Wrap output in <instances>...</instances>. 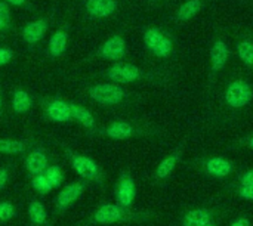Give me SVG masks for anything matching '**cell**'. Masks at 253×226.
I'll list each match as a JSON object with an SVG mask.
<instances>
[{"mask_svg":"<svg viewBox=\"0 0 253 226\" xmlns=\"http://www.w3.org/2000/svg\"><path fill=\"white\" fill-rule=\"evenodd\" d=\"M153 218L151 212L136 210L132 207H123L117 203L99 204L86 219L87 226H111L123 224H142Z\"/></svg>","mask_w":253,"mask_h":226,"instance_id":"6da1fadb","label":"cell"},{"mask_svg":"<svg viewBox=\"0 0 253 226\" xmlns=\"http://www.w3.org/2000/svg\"><path fill=\"white\" fill-rule=\"evenodd\" d=\"M84 96L101 108H117L129 102L130 93L125 86L113 81H95L83 89Z\"/></svg>","mask_w":253,"mask_h":226,"instance_id":"7a4b0ae2","label":"cell"},{"mask_svg":"<svg viewBox=\"0 0 253 226\" xmlns=\"http://www.w3.org/2000/svg\"><path fill=\"white\" fill-rule=\"evenodd\" d=\"M64 152V157L67 158L68 164L71 166V169L79 175L80 179H83L87 184L96 185L99 188L104 187L105 182V173L102 170V167L89 155L80 154L77 152L74 148H71L67 144H59Z\"/></svg>","mask_w":253,"mask_h":226,"instance_id":"3957f363","label":"cell"},{"mask_svg":"<svg viewBox=\"0 0 253 226\" xmlns=\"http://www.w3.org/2000/svg\"><path fill=\"white\" fill-rule=\"evenodd\" d=\"M98 75L102 77L105 81H113V83H117L122 86L132 84V83L147 78V74L139 67L129 64V62H123V61L113 62L110 67L99 71Z\"/></svg>","mask_w":253,"mask_h":226,"instance_id":"277c9868","label":"cell"},{"mask_svg":"<svg viewBox=\"0 0 253 226\" xmlns=\"http://www.w3.org/2000/svg\"><path fill=\"white\" fill-rule=\"evenodd\" d=\"M89 184L84 182L83 179L74 181L71 184L62 185L59 188V192L56 194L55 200H53V209L56 215H64L65 212H68L80 198L82 195L86 192Z\"/></svg>","mask_w":253,"mask_h":226,"instance_id":"5b68a950","label":"cell"},{"mask_svg":"<svg viewBox=\"0 0 253 226\" xmlns=\"http://www.w3.org/2000/svg\"><path fill=\"white\" fill-rule=\"evenodd\" d=\"M40 107L44 120L58 124L73 123L70 104L67 99H62L59 96H42Z\"/></svg>","mask_w":253,"mask_h":226,"instance_id":"8992f818","label":"cell"},{"mask_svg":"<svg viewBox=\"0 0 253 226\" xmlns=\"http://www.w3.org/2000/svg\"><path fill=\"white\" fill-rule=\"evenodd\" d=\"M141 135V129L127 120H114L105 126H101L96 138H107L111 141H127Z\"/></svg>","mask_w":253,"mask_h":226,"instance_id":"52a82bcc","label":"cell"},{"mask_svg":"<svg viewBox=\"0 0 253 226\" xmlns=\"http://www.w3.org/2000/svg\"><path fill=\"white\" fill-rule=\"evenodd\" d=\"M126 53H127V44L125 37L122 34H113L98 46L93 56L102 61L119 62L126 56Z\"/></svg>","mask_w":253,"mask_h":226,"instance_id":"ba28073f","label":"cell"},{"mask_svg":"<svg viewBox=\"0 0 253 226\" xmlns=\"http://www.w3.org/2000/svg\"><path fill=\"white\" fill-rule=\"evenodd\" d=\"M144 44L153 55L159 58H168L173 50L172 40L163 31L154 27L144 31Z\"/></svg>","mask_w":253,"mask_h":226,"instance_id":"9c48e42d","label":"cell"},{"mask_svg":"<svg viewBox=\"0 0 253 226\" xmlns=\"http://www.w3.org/2000/svg\"><path fill=\"white\" fill-rule=\"evenodd\" d=\"M136 198V184L130 172L123 170L114 185V200L123 207H132Z\"/></svg>","mask_w":253,"mask_h":226,"instance_id":"30bf717a","label":"cell"},{"mask_svg":"<svg viewBox=\"0 0 253 226\" xmlns=\"http://www.w3.org/2000/svg\"><path fill=\"white\" fill-rule=\"evenodd\" d=\"M82 10L90 21H102L116 15L119 10L117 0H83Z\"/></svg>","mask_w":253,"mask_h":226,"instance_id":"8fae6325","label":"cell"},{"mask_svg":"<svg viewBox=\"0 0 253 226\" xmlns=\"http://www.w3.org/2000/svg\"><path fill=\"white\" fill-rule=\"evenodd\" d=\"M24 169L25 172L33 175H42L50 166V157L47 150L43 145H34L25 155H24Z\"/></svg>","mask_w":253,"mask_h":226,"instance_id":"7c38bea8","label":"cell"},{"mask_svg":"<svg viewBox=\"0 0 253 226\" xmlns=\"http://www.w3.org/2000/svg\"><path fill=\"white\" fill-rule=\"evenodd\" d=\"M253 98L251 84L245 80H234L225 90V101L231 108H243Z\"/></svg>","mask_w":253,"mask_h":226,"instance_id":"4fadbf2b","label":"cell"},{"mask_svg":"<svg viewBox=\"0 0 253 226\" xmlns=\"http://www.w3.org/2000/svg\"><path fill=\"white\" fill-rule=\"evenodd\" d=\"M47 30H49V21L47 18L42 16L25 22L19 30V37L27 46H36L46 37Z\"/></svg>","mask_w":253,"mask_h":226,"instance_id":"5bb4252c","label":"cell"},{"mask_svg":"<svg viewBox=\"0 0 253 226\" xmlns=\"http://www.w3.org/2000/svg\"><path fill=\"white\" fill-rule=\"evenodd\" d=\"M68 104H70V111H71L73 121L77 123V124H80L87 132L89 136H93L95 138L101 126L98 124L93 113L87 107H84V105H82L79 102L68 101Z\"/></svg>","mask_w":253,"mask_h":226,"instance_id":"9a60e30c","label":"cell"},{"mask_svg":"<svg viewBox=\"0 0 253 226\" xmlns=\"http://www.w3.org/2000/svg\"><path fill=\"white\" fill-rule=\"evenodd\" d=\"M34 145V139L30 138H0V155H25Z\"/></svg>","mask_w":253,"mask_h":226,"instance_id":"2e32d148","label":"cell"},{"mask_svg":"<svg viewBox=\"0 0 253 226\" xmlns=\"http://www.w3.org/2000/svg\"><path fill=\"white\" fill-rule=\"evenodd\" d=\"M68 41H70V33L67 27H58L49 37L47 40V56L50 59H58L65 55L68 49Z\"/></svg>","mask_w":253,"mask_h":226,"instance_id":"e0dca14e","label":"cell"},{"mask_svg":"<svg viewBox=\"0 0 253 226\" xmlns=\"http://www.w3.org/2000/svg\"><path fill=\"white\" fill-rule=\"evenodd\" d=\"M27 215H28V221H30L31 226H49L47 210H46L44 204L39 198L33 197L28 201Z\"/></svg>","mask_w":253,"mask_h":226,"instance_id":"ac0fdd59","label":"cell"},{"mask_svg":"<svg viewBox=\"0 0 253 226\" xmlns=\"http://www.w3.org/2000/svg\"><path fill=\"white\" fill-rule=\"evenodd\" d=\"M205 170L212 178L224 179L233 172V164H231L230 160H227L224 157H212V158L206 160Z\"/></svg>","mask_w":253,"mask_h":226,"instance_id":"d6986e66","label":"cell"},{"mask_svg":"<svg viewBox=\"0 0 253 226\" xmlns=\"http://www.w3.org/2000/svg\"><path fill=\"white\" fill-rule=\"evenodd\" d=\"M12 111L16 115H24L31 111L34 105V99L31 93L25 89H15L12 93Z\"/></svg>","mask_w":253,"mask_h":226,"instance_id":"ffe728a7","label":"cell"},{"mask_svg":"<svg viewBox=\"0 0 253 226\" xmlns=\"http://www.w3.org/2000/svg\"><path fill=\"white\" fill-rule=\"evenodd\" d=\"M179 157H181V152L179 151H175V152L166 155L159 163V166L156 167V170H154V179L156 181H165V179H168L175 172L176 164L179 161Z\"/></svg>","mask_w":253,"mask_h":226,"instance_id":"44dd1931","label":"cell"},{"mask_svg":"<svg viewBox=\"0 0 253 226\" xmlns=\"http://www.w3.org/2000/svg\"><path fill=\"white\" fill-rule=\"evenodd\" d=\"M230 58V49L227 46L225 41L218 40L215 41V44L211 49V62H212V70L213 71H219L224 68V65L227 64Z\"/></svg>","mask_w":253,"mask_h":226,"instance_id":"7402d4cb","label":"cell"},{"mask_svg":"<svg viewBox=\"0 0 253 226\" xmlns=\"http://www.w3.org/2000/svg\"><path fill=\"white\" fill-rule=\"evenodd\" d=\"M212 222V213L206 209H194L190 210L184 219L182 226H205Z\"/></svg>","mask_w":253,"mask_h":226,"instance_id":"603a6c76","label":"cell"},{"mask_svg":"<svg viewBox=\"0 0 253 226\" xmlns=\"http://www.w3.org/2000/svg\"><path fill=\"white\" fill-rule=\"evenodd\" d=\"M202 9V1L200 0H187L185 3H182L178 9V19L181 21H188L193 16H196Z\"/></svg>","mask_w":253,"mask_h":226,"instance_id":"cb8c5ba5","label":"cell"},{"mask_svg":"<svg viewBox=\"0 0 253 226\" xmlns=\"http://www.w3.org/2000/svg\"><path fill=\"white\" fill-rule=\"evenodd\" d=\"M43 175L46 176V179L49 181V184L52 185L53 189H59V188L62 187V184H64V179H65L64 170H62L61 166H58V164H50V166L44 170Z\"/></svg>","mask_w":253,"mask_h":226,"instance_id":"d4e9b609","label":"cell"},{"mask_svg":"<svg viewBox=\"0 0 253 226\" xmlns=\"http://www.w3.org/2000/svg\"><path fill=\"white\" fill-rule=\"evenodd\" d=\"M30 184H31V188L33 191L37 194V195H47L53 191L52 185L49 184V181L46 179V176L42 173V175H33L30 176Z\"/></svg>","mask_w":253,"mask_h":226,"instance_id":"484cf974","label":"cell"},{"mask_svg":"<svg viewBox=\"0 0 253 226\" xmlns=\"http://www.w3.org/2000/svg\"><path fill=\"white\" fill-rule=\"evenodd\" d=\"M18 215V209L12 201H0V225L10 222Z\"/></svg>","mask_w":253,"mask_h":226,"instance_id":"4316f807","label":"cell"},{"mask_svg":"<svg viewBox=\"0 0 253 226\" xmlns=\"http://www.w3.org/2000/svg\"><path fill=\"white\" fill-rule=\"evenodd\" d=\"M10 27H12L10 6L4 0H0V33H7Z\"/></svg>","mask_w":253,"mask_h":226,"instance_id":"83f0119b","label":"cell"},{"mask_svg":"<svg viewBox=\"0 0 253 226\" xmlns=\"http://www.w3.org/2000/svg\"><path fill=\"white\" fill-rule=\"evenodd\" d=\"M237 53H239V58L248 64V65H253V43L251 41H242L237 47Z\"/></svg>","mask_w":253,"mask_h":226,"instance_id":"f1b7e54d","label":"cell"},{"mask_svg":"<svg viewBox=\"0 0 253 226\" xmlns=\"http://www.w3.org/2000/svg\"><path fill=\"white\" fill-rule=\"evenodd\" d=\"M13 58H15V52H13L10 47L0 46V67L7 65Z\"/></svg>","mask_w":253,"mask_h":226,"instance_id":"f546056e","label":"cell"},{"mask_svg":"<svg viewBox=\"0 0 253 226\" xmlns=\"http://www.w3.org/2000/svg\"><path fill=\"white\" fill-rule=\"evenodd\" d=\"M10 167H7V166H3V167H0V191H3L4 188H6V185L9 184V181H10Z\"/></svg>","mask_w":253,"mask_h":226,"instance_id":"4dcf8cb0","label":"cell"},{"mask_svg":"<svg viewBox=\"0 0 253 226\" xmlns=\"http://www.w3.org/2000/svg\"><path fill=\"white\" fill-rule=\"evenodd\" d=\"M239 195L243 200L253 201V185H240L239 188Z\"/></svg>","mask_w":253,"mask_h":226,"instance_id":"1f68e13d","label":"cell"},{"mask_svg":"<svg viewBox=\"0 0 253 226\" xmlns=\"http://www.w3.org/2000/svg\"><path fill=\"white\" fill-rule=\"evenodd\" d=\"M240 184L242 185H253V169L248 170L242 178H240Z\"/></svg>","mask_w":253,"mask_h":226,"instance_id":"d6a6232c","label":"cell"},{"mask_svg":"<svg viewBox=\"0 0 253 226\" xmlns=\"http://www.w3.org/2000/svg\"><path fill=\"white\" fill-rule=\"evenodd\" d=\"M9 6H13V7H28L30 6V1L28 0H4Z\"/></svg>","mask_w":253,"mask_h":226,"instance_id":"836d02e7","label":"cell"},{"mask_svg":"<svg viewBox=\"0 0 253 226\" xmlns=\"http://www.w3.org/2000/svg\"><path fill=\"white\" fill-rule=\"evenodd\" d=\"M228 226H251V221L248 218H237Z\"/></svg>","mask_w":253,"mask_h":226,"instance_id":"e575fe53","label":"cell"},{"mask_svg":"<svg viewBox=\"0 0 253 226\" xmlns=\"http://www.w3.org/2000/svg\"><path fill=\"white\" fill-rule=\"evenodd\" d=\"M3 113H4V101H3V96L0 92V118L3 117Z\"/></svg>","mask_w":253,"mask_h":226,"instance_id":"d590c367","label":"cell"},{"mask_svg":"<svg viewBox=\"0 0 253 226\" xmlns=\"http://www.w3.org/2000/svg\"><path fill=\"white\" fill-rule=\"evenodd\" d=\"M249 147H251V148L253 150V136L251 138V139H249Z\"/></svg>","mask_w":253,"mask_h":226,"instance_id":"8d00e7d4","label":"cell"},{"mask_svg":"<svg viewBox=\"0 0 253 226\" xmlns=\"http://www.w3.org/2000/svg\"><path fill=\"white\" fill-rule=\"evenodd\" d=\"M205 226H216V225H215V224H212V222H211V224H208V225H205Z\"/></svg>","mask_w":253,"mask_h":226,"instance_id":"74e56055","label":"cell"}]
</instances>
